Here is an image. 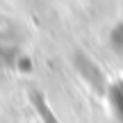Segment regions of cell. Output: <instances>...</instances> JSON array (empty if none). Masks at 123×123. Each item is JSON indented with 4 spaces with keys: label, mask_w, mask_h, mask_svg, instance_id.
<instances>
[{
    "label": "cell",
    "mask_w": 123,
    "mask_h": 123,
    "mask_svg": "<svg viewBox=\"0 0 123 123\" xmlns=\"http://www.w3.org/2000/svg\"><path fill=\"white\" fill-rule=\"evenodd\" d=\"M30 100H32V107L39 112V116H41V121H43V123H59L57 116H55V112L48 107L46 98L41 96L39 91H34V89H32V91H30Z\"/></svg>",
    "instance_id": "7a4b0ae2"
},
{
    "label": "cell",
    "mask_w": 123,
    "mask_h": 123,
    "mask_svg": "<svg viewBox=\"0 0 123 123\" xmlns=\"http://www.w3.org/2000/svg\"><path fill=\"white\" fill-rule=\"evenodd\" d=\"M107 96H110V105H112V110H114V114L123 121V82L110 84Z\"/></svg>",
    "instance_id": "3957f363"
},
{
    "label": "cell",
    "mask_w": 123,
    "mask_h": 123,
    "mask_svg": "<svg viewBox=\"0 0 123 123\" xmlns=\"http://www.w3.org/2000/svg\"><path fill=\"white\" fill-rule=\"evenodd\" d=\"M75 68H78V73L82 75V80L89 84L91 89H96V91H107V80H105V73L100 71V66L96 64L89 55H84V53H75Z\"/></svg>",
    "instance_id": "6da1fadb"
},
{
    "label": "cell",
    "mask_w": 123,
    "mask_h": 123,
    "mask_svg": "<svg viewBox=\"0 0 123 123\" xmlns=\"http://www.w3.org/2000/svg\"><path fill=\"white\" fill-rule=\"evenodd\" d=\"M5 25H7V21H5V18L0 16V32H5Z\"/></svg>",
    "instance_id": "5b68a950"
},
{
    "label": "cell",
    "mask_w": 123,
    "mask_h": 123,
    "mask_svg": "<svg viewBox=\"0 0 123 123\" xmlns=\"http://www.w3.org/2000/svg\"><path fill=\"white\" fill-rule=\"evenodd\" d=\"M110 43H112V48H114L119 55H123V23H119V25L112 30V34H110Z\"/></svg>",
    "instance_id": "277c9868"
}]
</instances>
